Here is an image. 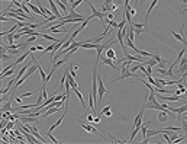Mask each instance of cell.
Returning <instances> with one entry per match:
<instances>
[{"label": "cell", "mask_w": 187, "mask_h": 144, "mask_svg": "<svg viewBox=\"0 0 187 144\" xmlns=\"http://www.w3.org/2000/svg\"><path fill=\"white\" fill-rule=\"evenodd\" d=\"M78 124L81 125V128L84 130V131H87V133H90V134H94V136H99V137H102L103 140H106V137L99 131L96 127H93V124H84L83 121H78Z\"/></svg>", "instance_id": "obj_1"}, {"label": "cell", "mask_w": 187, "mask_h": 144, "mask_svg": "<svg viewBox=\"0 0 187 144\" xmlns=\"http://www.w3.org/2000/svg\"><path fill=\"white\" fill-rule=\"evenodd\" d=\"M106 93H109V90L105 87V83H103L102 77L97 76V96H99V102L103 101V98H105Z\"/></svg>", "instance_id": "obj_2"}, {"label": "cell", "mask_w": 187, "mask_h": 144, "mask_svg": "<svg viewBox=\"0 0 187 144\" xmlns=\"http://www.w3.org/2000/svg\"><path fill=\"white\" fill-rule=\"evenodd\" d=\"M86 2H87V0H86ZM87 3H89V2H87ZM89 6H90V9H91V17H97L99 20H100V22L103 23V20H105V16L107 15V13H103L102 10H97V9H96L94 6H93V5H91V3H89Z\"/></svg>", "instance_id": "obj_3"}, {"label": "cell", "mask_w": 187, "mask_h": 144, "mask_svg": "<svg viewBox=\"0 0 187 144\" xmlns=\"http://www.w3.org/2000/svg\"><path fill=\"white\" fill-rule=\"evenodd\" d=\"M132 77H135V79H139L135 73H132L130 70H125V71H122L121 73V76L116 77V79H112V83H116V82H121V80H123V79H132Z\"/></svg>", "instance_id": "obj_4"}, {"label": "cell", "mask_w": 187, "mask_h": 144, "mask_svg": "<svg viewBox=\"0 0 187 144\" xmlns=\"http://www.w3.org/2000/svg\"><path fill=\"white\" fill-rule=\"evenodd\" d=\"M144 111H145V108H144V106H141V111L138 112V115L135 117V121H133V124H132V128H136V127H141V125H142V117H144Z\"/></svg>", "instance_id": "obj_5"}, {"label": "cell", "mask_w": 187, "mask_h": 144, "mask_svg": "<svg viewBox=\"0 0 187 144\" xmlns=\"http://www.w3.org/2000/svg\"><path fill=\"white\" fill-rule=\"evenodd\" d=\"M151 125V121H146V122H144L142 125H141V131H142V143L146 144L149 140L146 138V131H148V127Z\"/></svg>", "instance_id": "obj_6"}, {"label": "cell", "mask_w": 187, "mask_h": 144, "mask_svg": "<svg viewBox=\"0 0 187 144\" xmlns=\"http://www.w3.org/2000/svg\"><path fill=\"white\" fill-rule=\"evenodd\" d=\"M186 70H187V55L180 60V67H179V70H176V73H181L183 74Z\"/></svg>", "instance_id": "obj_7"}, {"label": "cell", "mask_w": 187, "mask_h": 144, "mask_svg": "<svg viewBox=\"0 0 187 144\" xmlns=\"http://www.w3.org/2000/svg\"><path fill=\"white\" fill-rule=\"evenodd\" d=\"M29 128H31V133H32L33 136L36 137V138H38V140H39L41 143H47V140H44V137H42L41 134H39V131H38V128L35 127V125H32V127L29 125Z\"/></svg>", "instance_id": "obj_8"}, {"label": "cell", "mask_w": 187, "mask_h": 144, "mask_svg": "<svg viewBox=\"0 0 187 144\" xmlns=\"http://www.w3.org/2000/svg\"><path fill=\"white\" fill-rule=\"evenodd\" d=\"M31 54H32V52H31V51L28 50V51H26V52H25V54H22V55H20V57H19V58H16V60H15V61H13V66H15V67H16L17 64H20V63H22V61H25V60L28 58V57H29V55H31Z\"/></svg>", "instance_id": "obj_9"}, {"label": "cell", "mask_w": 187, "mask_h": 144, "mask_svg": "<svg viewBox=\"0 0 187 144\" xmlns=\"http://www.w3.org/2000/svg\"><path fill=\"white\" fill-rule=\"evenodd\" d=\"M73 92H74L75 95H77V98H78V99H80V102H81V105H83V111H87V105H86V102H84V98H83L81 92L78 90V87L73 89Z\"/></svg>", "instance_id": "obj_10"}, {"label": "cell", "mask_w": 187, "mask_h": 144, "mask_svg": "<svg viewBox=\"0 0 187 144\" xmlns=\"http://www.w3.org/2000/svg\"><path fill=\"white\" fill-rule=\"evenodd\" d=\"M100 61H102V63H103V64H105V66H110V67L113 68V70H119V68L116 67V66H115V63H113V60L112 58H107V57H102V60H100Z\"/></svg>", "instance_id": "obj_11"}, {"label": "cell", "mask_w": 187, "mask_h": 144, "mask_svg": "<svg viewBox=\"0 0 187 144\" xmlns=\"http://www.w3.org/2000/svg\"><path fill=\"white\" fill-rule=\"evenodd\" d=\"M67 82L71 85V89H75V87H78L77 85V82H75V79H74L71 74H70V70H67Z\"/></svg>", "instance_id": "obj_12"}, {"label": "cell", "mask_w": 187, "mask_h": 144, "mask_svg": "<svg viewBox=\"0 0 187 144\" xmlns=\"http://www.w3.org/2000/svg\"><path fill=\"white\" fill-rule=\"evenodd\" d=\"M105 55L107 57V58H112V60L118 58V54H116V51H115L113 48H107V50L105 51Z\"/></svg>", "instance_id": "obj_13"}, {"label": "cell", "mask_w": 187, "mask_h": 144, "mask_svg": "<svg viewBox=\"0 0 187 144\" xmlns=\"http://www.w3.org/2000/svg\"><path fill=\"white\" fill-rule=\"evenodd\" d=\"M171 34H173V36H174V39H177V41H180V42H183V44H186V38L183 36V35H180V34H177L176 31H171Z\"/></svg>", "instance_id": "obj_14"}, {"label": "cell", "mask_w": 187, "mask_h": 144, "mask_svg": "<svg viewBox=\"0 0 187 144\" xmlns=\"http://www.w3.org/2000/svg\"><path fill=\"white\" fill-rule=\"evenodd\" d=\"M184 54H186V47H183V50H181V51L179 52V55H177V58H176V61L173 63V66H177V64L180 63V60H181L183 57H184Z\"/></svg>", "instance_id": "obj_15"}, {"label": "cell", "mask_w": 187, "mask_h": 144, "mask_svg": "<svg viewBox=\"0 0 187 144\" xmlns=\"http://www.w3.org/2000/svg\"><path fill=\"white\" fill-rule=\"evenodd\" d=\"M142 64H144V66H151V67H157L158 61H157L155 58H152V57H151V60H148V61H144Z\"/></svg>", "instance_id": "obj_16"}, {"label": "cell", "mask_w": 187, "mask_h": 144, "mask_svg": "<svg viewBox=\"0 0 187 144\" xmlns=\"http://www.w3.org/2000/svg\"><path fill=\"white\" fill-rule=\"evenodd\" d=\"M47 136H48V138H49V140H51V141H52V143H55V144H60V143H63V141H60V140H57L55 137L52 136V133H51V131H48V130H47Z\"/></svg>", "instance_id": "obj_17"}, {"label": "cell", "mask_w": 187, "mask_h": 144, "mask_svg": "<svg viewBox=\"0 0 187 144\" xmlns=\"http://www.w3.org/2000/svg\"><path fill=\"white\" fill-rule=\"evenodd\" d=\"M107 136L110 137V141H112V143H126V140H122V138H116L115 136L109 134V133H107Z\"/></svg>", "instance_id": "obj_18"}, {"label": "cell", "mask_w": 187, "mask_h": 144, "mask_svg": "<svg viewBox=\"0 0 187 144\" xmlns=\"http://www.w3.org/2000/svg\"><path fill=\"white\" fill-rule=\"evenodd\" d=\"M41 36L44 38V39H48V41H52V42H58V41H60L58 38H54V36H51V35H47V34H42Z\"/></svg>", "instance_id": "obj_19"}, {"label": "cell", "mask_w": 187, "mask_h": 144, "mask_svg": "<svg viewBox=\"0 0 187 144\" xmlns=\"http://www.w3.org/2000/svg\"><path fill=\"white\" fill-rule=\"evenodd\" d=\"M83 15L77 13V10H70V13H67V17H81Z\"/></svg>", "instance_id": "obj_20"}, {"label": "cell", "mask_w": 187, "mask_h": 144, "mask_svg": "<svg viewBox=\"0 0 187 144\" xmlns=\"http://www.w3.org/2000/svg\"><path fill=\"white\" fill-rule=\"evenodd\" d=\"M38 95L39 93V92H38V90H33V92H23V93H22V99H25V98H29V96H32V95Z\"/></svg>", "instance_id": "obj_21"}, {"label": "cell", "mask_w": 187, "mask_h": 144, "mask_svg": "<svg viewBox=\"0 0 187 144\" xmlns=\"http://www.w3.org/2000/svg\"><path fill=\"white\" fill-rule=\"evenodd\" d=\"M157 93H173V92H171V90H168V89H165V87H158V89H157Z\"/></svg>", "instance_id": "obj_22"}, {"label": "cell", "mask_w": 187, "mask_h": 144, "mask_svg": "<svg viewBox=\"0 0 187 144\" xmlns=\"http://www.w3.org/2000/svg\"><path fill=\"white\" fill-rule=\"evenodd\" d=\"M179 119H180V122H181V128L186 131V134H187V121L186 119H183L181 117H179Z\"/></svg>", "instance_id": "obj_23"}, {"label": "cell", "mask_w": 187, "mask_h": 144, "mask_svg": "<svg viewBox=\"0 0 187 144\" xmlns=\"http://www.w3.org/2000/svg\"><path fill=\"white\" fill-rule=\"evenodd\" d=\"M170 63L167 61V60H163V61H160L158 64H157V67H160V68H165V66H168Z\"/></svg>", "instance_id": "obj_24"}, {"label": "cell", "mask_w": 187, "mask_h": 144, "mask_svg": "<svg viewBox=\"0 0 187 144\" xmlns=\"http://www.w3.org/2000/svg\"><path fill=\"white\" fill-rule=\"evenodd\" d=\"M135 28H145L146 29V22H133Z\"/></svg>", "instance_id": "obj_25"}, {"label": "cell", "mask_w": 187, "mask_h": 144, "mask_svg": "<svg viewBox=\"0 0 187 144\" xmlns=\"http://www.w3.org/2000/svg\"><path fill=\"white\" fill-rule=\"evenodd\" d=\"M112 3H113V0H106L105 3H103V5H102V8H100V10H105V9L107 8V6H110V5H112Z\"/></svg>", "instance_id": "obj_26"}, {"label": "cell", "mask_w": 187, "mask_h": 144, "mask_svg": "<svg viewBox=\"0 0 187 144\" xmlns=\"http://www.w3.org/2000/svg\"><path fill=\"white\" fill-rule=\"evenodd\" d=\"M8 58H13V55H10L8 52H2V61H5V60H8Z\"/></svg>", "instance_id": "obj_27"}, {"label": "cell", "mask_w": 187, "mask_h": 144, "mask_svg": "<svg viewBox=\"0 0 187 144\" xmlns=\"http://www.w3.org/2000/svg\"><path fill=\"white\" fill-rule=\"evenodd\" d=\"M100 119H102V115L99 114V115H96V118H94V121H93V124H94V125L99 124V122H100Z\"/></svg>", "instance_id": "obj_28"}, {"label": "cell", "mask_w": 187, "mask_h": 144, "mask_svg": "<svg viewBox=\"0 0 187 144\" xmlns=\"http://www.w3.org/2000/svg\"><path fill=\"white\" fill-rule=\"evenodd\" d=\"M107 109H112V106H110V105H106L105 108L102 109V112H100V115H105V112H106Z\"/></svg>", "instance_id": "obj_29"}, {"label": "cell", "mask_w": 187, "mask_h": 144, "mask_svg": "<svg viewBox=\"0 0 187 144\" xmlns=\"http://www.w3.org/2000/svg\"><path fill=\"white\" fill-rule=\"evenodd\" d=\"M86 117H87V122H89V124H93V121H94L93 117H94V115H86Z\"/></svg>", "instance_id": "obj_30"}, {"label": "cell", "mask_w": 187, "mask_h": 144, "mask_svg": "<svg viewBox=\"0 0 187 144\" xmlns=\"http://www.w3.org/2000/svg\"><path fill=\"white\" fill-rule=\"evenodd\" d=\"M152 58H155L157 61H158V63H160V61H163V58H161V57H160L158 54H152Z\"/></svg>", "instance_id": "obj_31"}, {"label": "cell", "mask_w": 187, "mask_h": 144, "mask_svg": "<svg viewBox=\"0 0 187 144\" xmlns=\"http://www.w3.org/2000/svg\"><path fill=\"white\" fill-rule=\"evenodd\" d=\"M45 48H47V47H44V45H36V51H41V52H42Z\"/></svg>", "instance_id": "obj_32"}, {"label": "cell", "mask_w": 187, "mask_h": 144, "mask_svg": "<svg viewBox=\"0 0 187 144\" xmlns=\"http://www.w3.org/2000/svg\"><path fill=\"white\" fill-rule=\"evenodd\" d=\"M13 19V17H12ZM10 17H8V16H2V22H9V20H12Z\"/></svg>", "instance_id": "obj_33"}, {"label": "cell", "mask_w": 187, "mask_h": 144, "mask_svg": "<svg viewBox=\"0 0 187 144\" xmlns=\"http://www.w3.org/2000/svg\"><path fill=\"white\" fill-rule=\"evenodd\" d=\"M105 115L107 117V118H110V117H112V112H110V109H107V111H106V112H105Z\"/></svg>", "instance_id": "obj_34"}, {"label": "cell", "mask_w": 187, "mask_h": 144, "mask_svg": "<svg viewBox=\"0 0 187 144\" xmlns=\"http://www.w3.org/2000/svg\"><path fill=\"white\" fill-rule=\"evenodd\" d=\"M113 13H107V15H106V17H107V19H110V20H112V19H113Z\"/></svg>", "instance_id": "obj_35"}, {"label": "cell", "mask_w": 187, "mask_h": 144, "mask_svg": "<svg viewBox=\"0 0 187 144\" xmlns=\"http://www.w3.org/2000/svg\"><path fill=\"white\" fill-rule=\"evenodd\" d=\"M173 93H174V95H179V96H180V95H184L183 92H181V90H180V89H179V90H174Z\"/></svg>", "instance_id": "obj_36"}, {"label": "cell", "mask_w": 187, "mask_h": 144, "mask_svg": "<svg viewBox=\"0 0 187 144\" xmlns=\"http://www.w3.org/2000/svg\"><path fill=\"white\" fill-rule=\"evenodd\" d=\"M110 26H112V28H116V29H118V23H116V22H113V20L110 22Z\"/></svg>", "instance_id": "obj_37"}, {"label": "cell", "mask_w": 187, "mask_h": 144, "mask_svg": "<svg viewBox=\"0 0 187 144\" xmlns=\"http://www.w3.org/2000/svg\"><path fill=\"white\" fill-rule=\"evenodd\" d=\"M16 102H17V103H22V96H19V98H16Z\"/></svg>", "instance_id": "obj_38"}, {"label": "cell", "mask_w": 187, "mask_h": 144, "mask_svg": "<svg viewBox=\"0 0 187 144\" xmlns=\"http://www.w3.org/2000/svg\"><path fill=\"white\" fill-rule=\"evenodd\" d=\"M23 3H31V0H23Z\"/></svg>", "instance_id": "obj_39"}, {"label": "cell", "mask_w": 187, "mask_h": 144, "mask_svg": "<svg viewBox=\"0 0 187 144\" xmlns=\"http://www.w3.org/2000/svg\"><path fill=\"white\" fill-rule=\"evenodd\" d=\"M184 47H186V48H187V41H186V44H184Z\"/></svg>", "instance_id": "obj_40"}, {"label": "cell", "mask_w": 187, "mask_h": 144, "mask_svg": "<svg viewBox=\"0 0 187 144\" xmlns=\"http://www.w3.org/2000/svg\"><path fill=\"white\" fill-rule=\"evenodd\" d=\"M9 2H12V3H13V2H15V0H9Z\"/></svg>", "instance_id": "obj_41"}]
</instances>
